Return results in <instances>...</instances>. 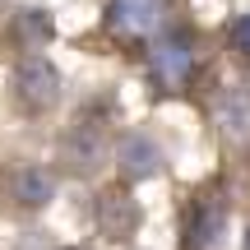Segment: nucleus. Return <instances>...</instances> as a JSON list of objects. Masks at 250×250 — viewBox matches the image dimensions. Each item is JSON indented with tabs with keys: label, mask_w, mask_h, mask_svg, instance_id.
<instances>
[{
	"label": "nucleus",
	"mask_w": 250,
	"mask_h": 250,
	"mask_svg": "<svg viewBox=\"0 0 250 250\" xmlns=\"http://www.w3.org/2000/svg\"><path fill=\"white\" fill-rule=\"evenodd\" d=\"M14 98L23 111H51L61 102V70H56L46 56L28 51L14 65Z\"/></svg>",
	"instance_id": "f257e3e1"
},
{
	"label": "nucleus",
	"mask_w": 250,
	"mask_h": 250,
	"mask_svg": "<svg viewBox=\"0 0 250 250\" xmlns=\"http://www.w3.org/2000/svg\"><path fill=\"white\" fill-rule=\"evenodd\" d=\"M9 195L19 208H46L56 199V176L46 167H19L9 176Z\"/></svg>",
	"instance_id": "0eeeda50"
},
{
	"label": "nucleus",
	"mask_w": 250,
	"mask_h": 250,
	"mask_svg": "<svg viewBox=\"0 0 250 250\" xmlns=\"http://www.w3.org/2000/svg\"><path fill=\"white\" fill-rule=\"evenodd\" d=\"M74 250H88V246H74Z\"/></svg>",
	"instance_id": "ddd939ff"
},
{
	"label": "nucleus",
	"mask_w": 250,
	"mask_h": 250,
	"mask_svg": "<svg viewBox=\"0 0 250 250\" xmlns=\"http://www.w3.org/2000/svg\"><path fill=\"white\" fill-rule=\"evenodd\" d=\"M218 232H223V208L218 204H204L195 218V250H218Z\"/></svg>",
	"instance_id": "9d476101"
},
{
	"label": "nucleus",
	"mask_w": 250,
	"mask_h": 250,
	"mask_svg": "<svg viewBox=\"0 0 250 250\" xmlns=\"http://www.w3.org/2000/svg\"><path fill=\"white\" fill-rule=\"evenodd\" d=\"M218 121L232 139H250V88H227L218 98Z\"/></svg>",
	"instance_id": "6e6552de"
},
{
	"label": "nucleus",
	"mask_w": 250,
	"mask_h": 250,
	"mask_svg": "<svg viewBox=\"0 0 250 250\" xmlns=\"http://www.w3.org/2000/svg\"><path fill=\"white\" fill-rule=\"evenodd\" d=\"M171 14V0H111L107 5V28L125 42H144L153 37Z\"/></svg>",
	"instance_id": "f03ea898"
},
{
	"label": "nucleus",
	"mask_w": 250,
	"mask_h": 250,
	"mask_svg": "<svg viewBox=\"0 0 250 250\" xmlns=\"http://www.w3.org/2000/svg\"><path fill=\"white\" fill-rule=\"evenodd\" d=\"M61 162L70 176H93V171L107 162V130L98 121H79L65 130L61 139Z\"/></svg>",
	"instance_id": "20e7f679"
},
{
	"label": "nucleus",
	"mask_w": 250,
	"mask_h": 250,
	"mask_svg": "<svg viewBox=\"0 0 250 250\" xmlns=\"http://www.w3.org/2000/svg\"><path fill=\"white\" fill-rule=\"evenodd\" d=\"M93 223H98V232L107 236V241H130L134 232H139V204H134L125 190H102L98 199H93Z\"/></svg>",
	"instance_id": "39448f33"
},
{
	"label": "nucleus",
	"mask_w": 250,
	"mask_h": 250,
	"mask_svg": "<svg viewBox=\"0 0 250 250\" xmlns=\"http://www.w3.org/2000/svg\"><path fill=\"white\" fill-rule=\"evenodd\" d=\"M148 74L162 93H181L195 79V46H190V37H162L148 51Z\"/></svg>",
	"instance_id": "7ed1b4c3"
},
{
	"label": "nucleus",
	"mask_w": 250,
	"mask_h": 250,
	"mask_svg": "<svg viewBox=\"0 0 250 250\" xmlns=\"http://www.w3.org/2000/svg\"><path fill=\"white\" fill-rule=\"evenodd\" d=\"M227 37H232V51L241 56V61H250V14H236Z\"/></svg>",
	"instance_id": "9b49d317"
},
{
	"label": "nucleus",
	"mask_w": 250,
	"mask_h": 250,
	"mask_svg": "<svg viewBox=\"0 0 250 250\" xmlns=\"http://www.w3.org/2000/svg\"><path fill=\"white\" fill-rule=\"evenodd\" d=\"M116 167H121L125 181H148V176H158V167H162V148L148 134H125L116 144Z\"/></svg>",
	"instance_id": "423d86ee"
},
{
	"label": "nucleus",
	"mask_w": 250,
	"mask_h": 250,
	"mask_svg": "<svg viewBox=\"0 0 250 250\" xmlns=\"http://www.w3.org/2000/svg\"><path fill=\"white\" fill-rule=\"evenodd\" d=\"M14 250H56V246H51V236H46V232H23L14 241Z\"/></svg>",
	"instance_id": "f8f14e48"
},
{
	"label": "nucleus",
	"mask_w": 250,
	"mask_h": 250,
	"mask_svg": "<svg viewBox=\"0 0 250 250\" xmlns=\"http://www.w3.org/2000/svg\"><path fill=\"white\" fill-rule=\"evenodd\" d=\"M14 37L23 51H37V46L51 37V14L46 9H19L14 14Z\"/></svg>",
	"instance_id": "1a4fd4ad"
},
{
	"label": "nucleus",
	"mask_w": 250,
	"mask_h": 250,
	"mask_svg": "<svg viewBox=\"0 0 250 250\" xmlns=\"http://www.w3.org/2000/svg\"><path fill=\"white\" fill-rule=\"evenodd\" d=\"M246 250H250V241H246Z\"/></svg>",
	"instance_id": "4468645a"
}]
</instances>
